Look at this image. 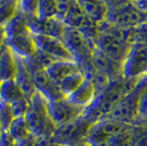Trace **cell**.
<instances>
[{
	"mask_svg": "<svg viewBox=\"0 0 147 146\" xmlns=\"http://www.w3.org/2000/svg\"><path fill=\"white\" fill-rule=\"evenodd\" d=\"M138 80H125L123 78L112 80L108 88L98 95L93 102L85 109L82 116L91 123L109 116L124 97L134 89Z\"/></svg>",
	"mask_w": 147,
	"mask_h": 146,
	"instance_id": "1",
	"label": "cell"
},
{
	"mask_svg": "<svg viewBox=\"0 0 147 146\" xmlns=\"http://www.w3.org/2000/svg\"><path fill=\"white\" fill-rule=\"evenodd\" d=\"M24 119L30 133L33 136L52 139L56 126L49 116L47 101L37 91L30 99L29 109L25 113Z\"/></svg>",
	"mask_w": 147,
	"mask_h": 146,
	"instance_id": "2",
	"label": "cell"
},
{
	"mask_svg": "<svg viewBox=\"0 0 147 146\" xmlns=\"http://www.w3.org/2000/svg\"><path fill=\"white\" fill-rule=\"evenodd\" d=\"M108 6L107 22L112 26L129 29L147 23V14L138 10L133 1H112L108 2Z\"/></svg>",
	"mask_w": 147,
	"mask_h": 146,
	"instance_id": "3",
	"label": "cell"
},
{
	"mask_svg": "<svg viewBox=\"0 0 147 146\" xmlns=\"http://www.w3.org/2000/svg\"><path fill=\"white\" fill-rule=\"evenodd\" d=\"M147 86V76L137 81L134 89L126 95L124 99L117 105V108L107 118L119 120L131 125H136L138 122V101L143 90Z\"/></svg>",
	"mask_w": 147,
	"mask_h": 146,
	"instance_id": "4",
	"label": "cell"
},
{
	"mask_svg": "<svg viewBox=\"0 0 147 146\" xmlns=\"http://www.w3.org/2000/svg\"><path fill=\"white\" fill-rule=\"evenodd\" d=\"M122 78L138 80L147 76V45L136 43L129 47V54L121 66Z\"/></svg>",
	"mask_w": 147,
	"mask_h": 146,
	"instance_id": "5",
	"label": "cell"
},
{
	"mask_svg": "<svg viewBox=\"0 0 147 146\" xmlns=\"http://www.w3.org/2000/svg\"><path fill=\"white\" fill-rule=\"evenodd\" d=\"M26 65L32 76V81L35 87V90L41 93L46 101H57L66 98L61 91L59 86L51 79L46 69L41 67L33 58L25 59Z\"/></svg>",
	"mask_w": 147,
	"mask_h": 146,
	"instance_id": "6",
	"label": "cell"
},
{
	"mask_svg": "<svg viewBox=\"0 0 147 146\" xmlns=\"http://www.w3.org/2000/svg\"><path fill=\"white\" fill-rule=\"evenodd\" d=\"M93 44L96 49L101 52L108 59L120 66H122L131 47V45L124 42L122 39L107 31L100 32Z\"/></svg>",
	"mask_w": 147,
	"mask_h": 146,
	"instance_id": "7",
	"label": "cell"
},
{
	"mask_svg": "<svg viewBox=\"0 0 147 146\" xmlns=\"http://www.w3.org/2000/svg\"><path fill=\"white\" fill-rule=\"evenodd\" d=\"M91 124V122L81 116L69 124L56 128L52 141L58 146H76L86 141Z\"/></svg>",
	"mask_w": 147,
	"mask_h": 146,
	"instance_id": "8",
	"label": "cell"
},
{
	"mask_svg": "<svg viewBox=\"0 0 147 146\" xmlns=\"http://www.w3.org/2000/svg\"><path fill=\"white\" fill-rule=\"evenodd\" d=\"M134 128V125L124 123L119 120H114L111 118H103L92 123L87 134L86 141L89 144H93L99 141L126 133L129 131H132Z\"/></svg>",
	"mask_w": 147,
	"mask_h": 146,
	"instance_id": "9",
	"label": "cell"
},
{
	"mask_svg": "<svg viewBox=\"0 0 147 146\" xmlns=\"http://www.w3.org/2000/svg\"><path fill=\"white\" fill-rule=\"evenodd\" d=\"M49 116L56 128L69 124L84 116L85 108L71 103L67 98L57 101H47Z\"/></svg>",
	"mask_w": 147,
	"mask_h": 146,
	"instance_id": "10",
	"label": "cell"
},
{
	"mask_svg": "<svg viewBox=\"0 0 147 146\" xmlns=\"http://www.w3.org/2000/svg\"><path fill=\"white\" fill-rule=\"evenodd\" d=\"M33 39L36 44L37 49L47 53L54 58H56L57 61L77 63L75 56L70 53V51L67 49V46L64 44L61 40H58L56 37L47 36V35H35V34H33Z\"/></svg>",
	"mask_w": 147,
	"mask_h": 146,
	"instance_id": "11",
	"label": "cell"
},
{
	"mask_svg": "<svg viewBox=\"0 0 147 146\" xmlns=\"http://www.w3.org/2000/svg\"><path fill=\"white\" fill-rule=\"evenodd\" d=\"M29 26H30L32 34L47 35V36L56 37V39L63 41L66 24L64 23V21L57 18L40 20L36 17L29 16Z\"/></svg>",
	"mask_w": 147,
	"mask_h": 146,
	"instance_id": "12",
	"label": "cell"
},
{
	"mask_svg": "<svg viewBox=\"0 0 147 146\" xmlns=\"http://www.w3.org/2000/svg\"><path fill=\"white\" fill-rule=\"evenodd\" d=\"M5 44L12 51L13 54L19 57L25 58V59L33 58L37 51L36 44L33 39V34H26V35L12 37V39H6Z\"/></svg>",
	"mask_w": 147,
	"mask_h": 146,
	"instance_id": "13",
	"label": "cell"
},
{
	"mask_svg": "<svg viewBox=\"0 0 147 146\" xmlns=\"http://www.w3.org/2000/svg\"><path fill=\"white\" fill-rule=\"evenodd\" d=\"M97 97V89L92 78L87 74L86 79L80 85V87L74 91L70 96H68L67 99L71 103L76 104L81 108H88L93 102V100Z\"/></svg>",
	"mask_w": 147,
	"mask_h": 146,
	"instance_id": "14",
	"label": "cell"
},
{
	"mask_svg": "<svg viewBox=\"0 0 147 146\" xmlns=\"http://www.w3.org/2000/svg\"><path fill=\"white\" fill-rule=\"evenodd\" d=\"M16 64H17V72H16L14 80H16L17 85L19 86V88L24 93L25 97L30 100L31 98L34 96L36 90L33 85L32 76L29 70V67L26 65L25 58L19 57L16 55Z\"/></svg>",
	"mask_w": 147,
	"mask_h": 146,
	"instance_id": "15",
	"label": "cell"
},
{
	"mask_svg": "<svg viewBox=\"0 0 147 146\" xmlns=\"http://www.w3.org/2000/svg\"><path fill=\"white\" fill-rule=\"evenodd\" d=\"M3 31H5V40L32 34L29 26V16H26L18 8V11L14 14V17L3 26Z\"/></svg>",
	"mask_w": 147,
	"mask_h": 146,
	"instance_id": "16",
	"label": "cell"
},
{
	"mask_svg": "<svg viewBox=\"0 0 147 146\" xmlns=\"http://www.w3.org/2000/svg\"><path fill=\"white\" fill-rule=\"evenodd\" d=\"M82 10L85 11L88 18L94 24L100 25L107 22L109 6L107 1H78Z\"/></svg>",
	"mask_w": 147,
	"mask_h": 146,
	"instance_id": "17",
	"label": "cell"
},
{
	"mask_svg": "<svg viewBox=\"0 0 147 146\" xmlns=\"http://www.w3.org/2000/svg\"><path fill=\"white\" fill-rule=\"evenodd\" d=\"M17 72V64H16V55L12 51L3 44L0 49V80L7 81V80L14 79Z\"/></svg>",
	"mask_w": 147,
	"mask_h": 146,
	"instance_id": "18",
	"label": "cell"
},
{
	"mask_svg": "<svg viewBox=\"0 0 147 146\" xmlns=\"http://www.w3.org/2000/svg\"><path fill=\"white\" fill-rule=\"evenodd\" d=\"M82 69L78 63L75 62H65V61H57L54 63L51 67L46 69V73L49 74L51 79L57 85H59L66 77L70 76L71 74Z\"/></svg>",
	"mask_w": 147,
	"mask_h": 146,
	"instance_id": "19",
	"label": "cell"
},
{
	"mask_svg": "<svg viewBox=\"0 0 147 146\" xmlns=\"http://www.w3.org/2000/svg\"><path fill=\"white\" fill-rule=\"evenodd\" d=\"M28 98L24 96L22 90L19 88L16 80L10 79L2 81L0 84V100L9 103L11 107L20 103Z\"/></svg>",
	"mask_w": 147,
	"mask_h": 146,
	"instance_id": "20",
	"label": "cell"
},
{
	"mask_svg": "<svg viewBox=\"0 0 147 146\" xmlns=\"http://www.w3.org/2000/svg\"><path fill=\"white\" fill-rule=\"evenodd\" d=\"M86 76L87 74L85 73V70L84 69H80L78 72L71 74L70 76L66 77L58 85L59 88H61V91L63 92V95L67 98L74 91H76L80 87V85L84 82V80L86 79Z\"/></svg>",
	"mask_w": 147,
	"mask_h": 146,
	"instance_id": "21",
	"label": "cell"
},
{
	"mask_svg": "<svg viewBox=\"0 0 147 146\" xmlns=\"http://www.w3.org/2000/svg\"><path fill=\"white\" fill-rule=\"evenodd\" d=\"M8 132L12 136V139L16 142L17 141L25 140L30 135H32L30 133L29 128H28V124L25 122L24 116H17V118H14L11 121V123H10V125H9Z\"/></svg>",
	"mask_w": 147,
	"mask_h": 146,
	"instance_id": "22",
	"label": "cell"
},
{
	"mask_svg": "<svg viewBox=\"0 0 147 146\" xmlns=\"http://www.w3.org/2000/svg\"><path fill=\"white\" fill-rule=\"evenodd\" d=\"M134 130L129 131L126 133L117 135L114 137L105 139V140L99 141L97 143L90 144L91 146H133V140H134Z\"/></svg>",
	"mask_w": 147,
	"mask_h": 146,
	"instance_id": "23",
	"label": "cell"
},
{
	"mask_svg": "<svg viewBox=\"0 0 147 146\" xmlns=\"http://www.w3.org/2000/svg\"><path fill=\"white\" fill-rule=\"evenodd\" d=\"M18 2L19 1L0 0V28H3L14 17L18 11Z\"/></svg>",
	"mask_w": 147,
	"mask_h": 146,
	"instance_id": "24",
	"label": "cell"
},
{
	"mask_svg": "<svg viewBox=\"0 0 147 146\" xmlns=\"http://www.w3.org/2000/svg\"><path fill=\"white\" fill-rule=\"evenodd\" d=\"M57 14V1L53 0H40L37 3L36 18L40 20L56 18Z\"/></svg>",
	"mask_w": 147,
	"mask_h": 146,
	"instance_id": "25",
	"label": "cell"
},
{
	"mask_svg": "<svg viewBox=\"0 0 147 146\" xmlns=\"http://www.w3.org/2000/svg\"><path fill=\"white\" fill-rule=\"evenodd\" d=\"M14 119L11 105L5 101L0 100V123L2 131H8L10 123Z\"/></svg>",
	"mask_w": 147,
	"mask_h": 146,
	"instance_id": "26",
	"label": "cell"
},
{
	"mask_svg": "<svg viewBox=\"0 0 147 146\" xmlns=\"http://www.w3.org/2000/svg\"><path fill=\"white\" fill-rule=\"evenodd\" d=\"M33 59L41 67H43L44 69H47L49 67H51L54 63L57 62V59L54 58L53 56H51L49 54L45 53L43 51H40V49L36 51V53L34 55Z\"/></svg>",
	"mask_w": 147,
	"mask_h": 146,
	"instance_id": "27",
	"label": "cell"
},
{
	"mask_svg": "<svg viewBox=\"0 0 147 146\" xmlns=\"http://www.w3.org/2000/svg\"><path fill=\"white\" fill-rule=\"evenodd\" d=\"M133 146H147V123L144 126H135Z\"/></svg>",
	"mask_w": 147,
	"mask_h": 146,
	"instance_id": "28",
	"label": "cell"
},
{
	"mask_svg": "<svg viewBox=\"0 0 147 146\" xmlns=\"http://www.w3.org/2000/svg\"><path fill=\"white\" fill-rule=\"evenodd\" d=\"M37 3H38V1H31V0L19 1L18 8L22 11V12H24L26 16H30V17H36Z\"/></svg>",
	"mask_w": 147,
	"mask_h": 146,
	"instance_id": "29",
	"label": "cell"
},
{
	"mask_svg": "<svg viewBox=\"0 0 147 146\" xmlns=\"http://www.w3.org/2000/svg\"><path fill=\"white\" fill-rule=\"evenodd\" d=\"M138 121L147 123V86L143 90L138 101Z\"/></svg>",
	"mask_w": 147,
	"mask_h": 146,
	"instance_id": "30",
	"label": "cell"
},
{
	"mask_svg": "<svg viewBox=\"0 0 147 146\" xmlns=\"http://www.w3.org/2000/svg\"><path fill=\"white\" fill-rule=\"evenodd\" d=\"M70 3H71V1H57V14H56V18L64 21L68 10L70 8Z\"/></svg>",
	"mask_w": 147,
	"mask_h": 146,
	"instance_id": "31",
	"label": "cell"
},
{
	"mask_svg": "<svg viewBox=\"0 0 147 146\" xmlns=\"http://www.w3.org/2000/svg\"><path fill=\"white\" fill-rule=\"evenodd\" d=\"M0 146H16V141L8 131H2L0 136Z\"/></svg>",
	"mask_w": 147,
	"mask_h": 146,
	"instance_id": "32",
	"label": "cell"
},
{
	"mask_svg": "<svg viewBox=\"0 0 147 146\" xmlns=\"http://www.w3.org/2000/svg\"><path fill=\"white\" fill-rule=\"evenodd\" d=\"M34 146H58L52 141L51 137H35Z\"/></svg>",
	"mask_w": 147,
	"mask_h": 146,
	"instance_id": "33",
	"label": "cell"
},
{
	"mask_svg": "<svg viewBox=\"0 0 147 146\" xmlns=\"http://www.w3.org/2000/svg\"><path fill=\"white\" fill-rule=\"evenodd\" d=\"M34 142H35V136L30 135L25 140L17 141L16 142V146H34Z\"/></svg>",
	"mask_w": 147,
	"mask_h": 146,
	"instance_id": "34",
	"label": "cell"
},
{
	"mask_svg": "<svg viewBox=\"0 0 147 146\" xmlns=\"http://www.w3.org/2000/svg\"><path fill=\"white\" fill-rule=\"evenodd\" d=\"M133 3L137 7L138 10L147 14V0H134Z\"/></svg>",
	"mask_w": 147,
	"mask_h": 146,
	"instance_id": "35",
	"label": "cell"
},
{
	"mask_svg": "<svg viewBox=\"0 0 147 146\" xmlns=\"http://www.w3.org/2000/svg\"><path fill=\"white\" fill-rule=\"evenodd\" d=\"M5 44V31L3 28H0V49Z\"/></svg>",
	"mask_w": 147,
	"mask_h": 146,
	"instance_id": "36",
	"label": "cell"
},
{
	"mask_svg": "<svg viewBox=\"0 0 147 146\" xmlns=\"http://www.w3.org/2000/svg\"><path fill=\"white\" fill-rule=\"evenodd\" d=\"M76 146H91L87 141H84V142H81V143H79V144H77Z\"/></svg>",
	"mask_w": 147,
	"mask_h": 146,
	"instance_id": "37",
	"label": "cell"
},
{
	"mask_svg": "<svg viewBox=\"0 0 147 146\" xmlns=\"http://www.w3.org/2000/svg\"><path fill=\"white\" fill-rule=\"evenodd\" d=\"M1 133H2V128H1V123H0V136H1Z\"/></svg>",
	"mask_w": 147,
	"mask_h": 146,
	"instance_id": "38",
	"label": "cell"
}]
</instances>
